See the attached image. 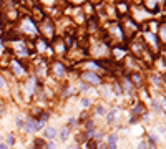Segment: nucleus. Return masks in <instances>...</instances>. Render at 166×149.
<instances>
[{
  "label": "nucleus",
  "mask_w": 166,
  "mask_h": 149,
  "mask_svg": "<svg viewBox=\"0 0 166 149\" xmlns=\"http://www.w3.org/2000/svg\"><path fill=\"white\" fill-rule=\"evenodd\" d=\"M22 30L25 33H30V35H37V27H35V22L27 18V20L22 22Z\"/></svg>",
  "instance_id": "nucleus-1"
},
{
  "label": "nucleus",
  "mask_w": 166,
  "mask_h": 149,
  "mask_svg": "<svg viewBox=\"0 0 166 149\" xmlns=\"http://www.w3.org/2000/svg\"><path fill=\"white\" fill-rule=\"evenodd\" d=\"M82 78L85 80V81L91 83V85H98V83H100V76L96 73H91V71H85V73H82Z\"/></svg>",
  "instance_id": "nucleus-2"
},
{
  "label": "nucleus",
  "mask_w": 166,
  "mask_h": 149,
  "mask_svg": "<svg viewBox=\"0 0 166 149\" xmlns=\"http://www.w3.org/2000/svg\"><path fill=\"white\" fill-rule=\"evenodd\" d=\"M42 32L45 33L47 37H53V22H50L48 18L43 20V23H42Z\"/></svg>",
  "instance_id": "nucleus-3"
},
{
  "label": "nucleus",
  "mask_w": 166,
  "mask_h": 149,
  "mask_svg": "<svg viewBox=\"0 0 166 149\" xmlns=\"http://www.w3.org/2000/svg\"><path fill=\"white\" fill-rule=\"evenodd\" d=\"M53 70H55V76H58V78L65 74V68H63L62 63H58V61H57V63H53Z\"/></svg>",
  "instance_id": "nucleus-4"
},
{
  "label": "nucleus",
  "mask_w": 166,
  "mask_h": 149,
  "mask_svg": "<svg viewBox=\"0 0 166 149\" xmlns=\"http://www.w3.org/2000/svg\"><path fill=\"white\" fill-rule=\"evenodd\" d=\"M35 129H37V124H35V121L28 118V119L25 121V131H27V132H33Z\"/></svg>",
  "instance_id": "nucleus-5"
},
{
  "label": "nucleus",
  "mask_w": 166,
  "mask_h": 149,
  "mask_svg": "<svg viewBox=\"0 0 166 149\" xmlns=\"http://www.w3.org/2000/svg\"><path fill=\"white\" fill-rule=\"evenodd\" d=\"M12 68H13V71H15L17 76H20V74L23 73V70H22V66L18 65V61H13V63H12Z\"/></svg>",
  "instance_id": "nucleus-6"
},
{
  "label": "nucleus",
  "mask_w": 166,
  "mask_h": 149,
  "mask_svg": "<svg viewBox=\"0 0 166 149\" xmlns=\"http://www.w3.org/2000/svg\"><path fill=\"white\" fill-rule=\"evenodd\" d=\"M116 134H111V136L108 137V144H110V149H116Z\"/></svg>",
  "instance_id": "nucleus-7"
},
{
  "label": "nucleus",
  "mask_w": 166,
  "mask_h": 149,
  "mask_svg": "<svg viewBox=\"0 0 166 149\" xmlns=\"http://www.w3.org/2000/svg\"><path fill=\"white\" fill-rule=\"evenodd\" d=\"M45 136L48 137V139H53V137L57 136V131H55L53 128H47L45 129Z\"/></svg>",
  "instance_id": "nucleus-8"
},
{
  "label": "nucleus",
  "mask_w": 166,
  "mask_h": 149,
  "mask_svg": "<svg viewBox=\"0 0 166 149\" xmlns=\"http://www.w3.org/2000/svg\"><path fill=\"white\" fill-rule=\"evenodd\" d=\"M145 2H146V5H148L149 10H156V5H158L159 0H145Z\"/></svg>",
  "instance_id": "nucleus-9"
},
{
  "label": "nucleus",
  "mask_w": 166,
  "mask_h": 149,
  "mask_svg": "<svg viewBox=\"0 0 166 149\" xmlns=\"http://www.w3.org/2000/svg\"><path fill=\"white\" fill-rule=\"evenodd\" d=\"M116 113H118V108H115L111 113H108V116H106V121H108V123H113V121H115V114H116Z\"/></svg>",
  "instance_id": "nucleus-10"
},
{
  "label": "nucleus",
  "mask_w": 166,
  "mask_h": 149,
  "mask_svg": "<svg viewBox=\"0 0 166 149\" xmlns=\"http://www.w3.org/2000/svg\"><path fill=\"white\" fill-rule=\"evenodd\" d=\"M66 137H68V128H62V131H60V139L62 141H66Z\"/></svg>",
  "instance_id": "nucleus-11"
},
{
  "label": "nucleus",
  "mask_w": 166,
  "mask_h": 149,
  "mask_svg": "<svg viewBox=\"0 0 166 149\" xmlns=\"http://www.w3.org/2000/svg\"><path fill=\"white\" fill-rule=\"evenodd\" d=\"M37 46H38V51H45V48H47V43H45V40H38L37 41Z\"/></svg>",
  "instance_id": "nucleus-12"
},
{
  "label": "nucleus",
  "mask_w": 166,
  "mask_h": 149,
  "mask_svg": "<svg viewBox=\"0 0 166 149\" xmlns=\"http://www.w3.org/2000/svg\"><path fill=\"white\" fill-rule=\"evenodd\" d=\"M88 149H98V142L95 139H90L88 141Z\"/></svg>",
  "instance_id": "nucleus-13"
},
{
  "label": "nucleus",
  "mask_w": 166,
  "mask_h": 149,
  "mask_svg": "<svg viewBox=\"0 0 166 149\" xmlns=\"http://www.w3.org/2000/svg\"><path fill=\"white\" fill-rule=\"evenodd\" d=\"M159 33H161V38L166 41V23H163L161 27H159Z\"/></svg>",
  "instance_id": "nucleus-14"
},
{
  "label": "nucleus",
  "mask_w": 166,
  "mask_h": 149,
  "mask_svg": "<svg viewBox=\"0 0 166 149\" xmlns=\"http://www.w3.org/2000/svg\"><path fill=\"white\" fill-rule=\"evenodd\" d=\"M143 111V106H141V104H138V106H135L133 108V114L136 116V114H140V113Z\"/></svg>",
  "instance_id": "nucleus-15"
},
{
  "label": "nucleus",
  "mask_w": 166,
  "mask_h": 149,
  "mask_svg": "<svg viewBox=\"0 0 166 149\" xmlns=\"http://www.w3.org/2000/svg\"><path fill=\"white\" fill-rule=\"evenodd\" d=\"M13 142H15V137H13V134H8V136H7V144L12 146Z\"/></svg>",
  "instance_id": "nucleus-16"
},
{
  "label": "nucleus",
  "mask_w": 166,
  "mask_h": 149,
  "mask_svg": "<svg viewBox=\"0 0 166 149\" xmlns=\"http://www.w3.org/2000/svg\"><path fill=\"white\" fill-rule=\"evenodd\" d=\"M96 113H98L100 116H103L105 114V108L101 106V104H100V106H96Z\"/></svg>",
  "instance_id": "nucleus-17"
},
{
  "label": "nucleus",
  "mask_w": 166,
  "mask_h": 149,
  "mask_svg": "<svg viewBox=\"0 0 166 149\" xmlns=\"http://www.w3.org/2000/svg\"><path fill=\"white\" fill-rule=\"evenodd\" d=\"M82 104H83L85 108H88V106H90V99H88V98H83V99H82Z\"/></svg>",
  "instance_id": "nucleus-18"
},
{
  "label": "nucleus",
  "mask_w": 166,
  "mask_h": 149,
  "mask_svg": "<svg viewBox=\"0 0 166 149\" xmlns=\"http://www.w3.org/2000/svg\"><path fill=\"white\" fill-rule=\"evenodd\" d=\"M115 93H116V95H120V93H121V86L116 85V86H115Z\"/></svg>",
  "instance_id": "nucleus-19"
},
{
  "label": "nucleus",
  "mask_w": 166,
  "mask_h": 149,
  "mask_svg": "<svg viewBox=\"0 0 166 149\" xmlns=\"http://www.w3.org/2000/svg\"><path fill=\"white\" fill-rule=\"evenodd\" d=\"M80 90H82V91H88V85H80Z\"/></svg>",
  "instance_id": "nucleus-20"
},
{
  "label": "nucleus",
  "mask_w": 166,
  "mask_h": 149,
  "mask_svg": "<svg viewBox=\"0 0 166 149\" xmlns=\"http://www.w3.org/2000/svg\"><path fill=\"white\" fill-rule=\"evenodd\" d=\"M47 149H57V146H55L53 142H48V146H47Z\"/></svg>",
  "instance_id": "nucleus-21"
},
{
  "label": "nucleus",
  "mask_w": 166,
  "mask_h": 149,
  "mask_svg": "<svg viewBox=\"0 0 166 149\" xmlns=\"http://www.w3.org/2000/svg\"><path fill=\"white\" fill-rule=\"evenodd\" d=\"M161 104H163V109L166 111V99L165 98H161Z\"/></svg>",
  "instance_id": "nucleus-22"
},
{
  "label": "nucleus",
  "mask_w": 166,
  "mask_h": 149,
  "mask_svg": "<svg viewBox=\"0 0 166 149\" xmlns=\"http://www.w3.org/2000/svg\"><path fill=\"white\" fill-rule=\"evenodd\" d=\"M22 123H23V121H22V118L18 116V118H17V124H18V126H22Z\"/></svg>",
  "instance_id": "nucleus-23"
},
{
  "label": "nucleus",
  "mask_w": 166,
  "mask_h": 149,
  "mask_svg": "<svg viewBox=\"0 0 166 149\" xmlns=\"http://www.w3.org/2000/svg\"><path fill=\"white\" fill-rule=\"evenodd\" d=\"M0 86L5 88V81H4V78H2V76H0Z\"/></svg>",
  "instance_id": "nucleus-24"
},
{
  "label": "nucleus",
  "mask_w": 166,
  "mask_h": 149,
  "mask_svg": "<svg viewBox=\"0 0 166 149\" xmlns=\"http://www.w3.org/2000/svg\"><path fill=\"white\" fill-rule=\"evenodd\" d=\"M138 149H146V144H145V142H141V144L138 146Z\"/></svg>",
  "instance_id": "nucleus-25"
},
{
  "label": "nucleus",
  "mask_w": 166,
  "mask_h": 149,
  "mask_svg": "<svg viewBox=\"0 0 166 149\" xmlns=\"http://www.w3.org/2000/svg\"><path fill=\"white\" fill-rule=\"evenodd\" d=\"M42 2H43V4H52L53 0H42Z\"/></svg>",
  "instance_id": "nucleus-26"
},
{
  "label": "nucleus",
  "mask_w": 166,
  "mask_h": 149,
  "mask_svg": "<svg viewBox=\"0 0 166 149\" xmlns=\"http://www.w3.org/2000/svg\"><path fill=\"white\" fill-rule=\"evenodd\" d=\"M0 149H8V148H7V144H0Z\"/></svg>",
  "instance_id": "nucleus-27"
},
{
  "label": "nucleus",
  "mask_w": 166,
  "mask_h": 149,
  "mask_svg": "<svg viewBox=\"0 0 166 149\" xmlns=\"http://www.w3.org/2000/svg\"><path fill=\"white\" fill-rule=\"evenodd\" d=\"M91 2H93V4H98V2H101V0H91Z\"/></svg>",
  "instance_id": "nucleus-28"
},
{
  "label": "nucleus",
  "mask_w": 166,
  "mask_h": 149,
  "mask_svg": "<svg viewBox=\"0 0 166 149\" xmlns=\"http://www.w3.org/2000/svg\"><path fill=\"white\" fill-rule=\"evenodd\" d=\"M73 2H76V4H80V2H83V0H73Z\"/></svg>",
  "instance_id": "nucleus-29"
},
{
  "label": "nucleus",
  "mask_w": 166,
  "mask_h": 149,
  "mask_svg": "<svg viewBox=\"0 0 166 149\" xmlns=\"http://www.w3.org/2000/svg\"><path fill=\"white\" fill-rule=\"evenodd\" d=\"M0 46H2V43H0Z\"/></svg>",
  "instance_id": "nucleus-30"
},
{
  "label": "nucleus",
  "mask_w": 166,
  "mask_h": 149,
  "mask_svg": "<svg viewBox=\"0 0 166 149\" xmlns=\"http://www.w3.org/2000/svg\"><path fill=\"white\" fill-rule=\"evenodd\" d=\"M105 149H106V148H105Z\"/></svg>",
  "instance_id": "nucleus-31"
}]
</instances>
